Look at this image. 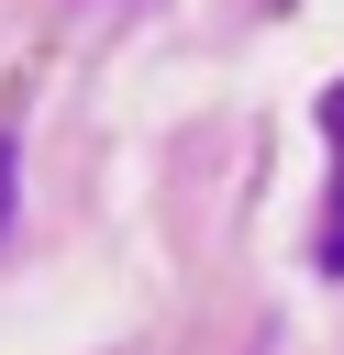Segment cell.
Returning a JSON list of instances; mask_svg holds the SVG:
<instances>
[{"label":"cell","mask_w":344,"mask_h":355,"mask_svg":"<svg viewBox=\"0 0 344 355\" xmlns=\"http://www.w3.org/2000/svg\"><path fill=\"white\" fill-rule=\"evenodd\" d=\"M322 144H333V200H322V222H311V266L344 277V78L322 89Z\"/></svg>","instance_id":"cell-1"},{"label":"cell","mask_w":344,"mask_h":355,"mask_svg":"<svg viewBox=\"0 0 344 355\" xmlns=\"http://www.w3.org/2000/svg\"><path fill=\"white\" fill-rule=\"evenodd\" d=\"M0 233H11V133H0Z\"/></svg>","instance_id":"cell-2"}]
</instances>
